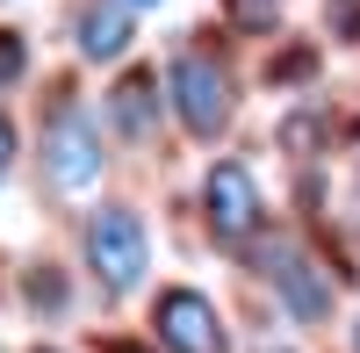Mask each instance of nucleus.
<instances>
[{"label": "nucleus", "instance_id": "f257e3e1", "mask_svg": "<svg viewBox=\"0 0 360 353\" xmlns=\"http://www.w3.org/2000/svg\"><path fill=\"white\" fill-rule=\"evenodd\" d=\"M44 173L58 195H86L101 181V144H94V115L79 101H58L44 123Z\"/></svg>", "mask_w": 360, "mask_h": 353}, {"label": "nucleus", "instance_id": "f03ea898", "mask_svg": "<svg viewBox=\"0 0 360 353\" xmlns=\"http://www.w3.org/2000/svg\"><path fill=\"white\" fill-rule=\"evenodd\" d=\"M166 86H173V108H180V123H188L195 137H217L231 123V72L209 51H180Z\"/></svg>", "mask_w": 360, "mask_h": 353}, {"label": "nucleus", "instance_id": "7ed1b4c3", "mask_svg": "<svg viewBox=\"0 0 360 353\" xmlns=\"http://www.w3.org/2000/svg\"><path fill=\"white\" fill-rule=\"evenodd\" d=\"M86 259H94V274L108 296H130V288L144 281V224L130 210H101L94 224H86Z\"/></svg>", "mask_w": 360, "mask_h": 353}, {"label": "nucleus", "instance_id": "20e7f679", "mask_svg": "<svg viewBox=\"0 0 360 353\" xmlns=\"http://www.w3.org/2000/svg\"><path fill=\"white\" fill-rule=\"evenodd\" d=\"M202 210H209V231L217 238H252L259 231V188H252V173L238 166V159H217L209 166V181H202Z\"/></svg>", "mask_w": 360, "mask_h": 353}, {"label": "nucleus", "instance_id": "39448f33", "mask_svg": "<svg viewBox=\"0 0 360 353\" xmlns=\"http://www.w3.org/2000/svg\"><path fill=\"white\" fill-rule=\"evenodd\" d=\"M159 339L173 353H231L209 296H195V288H166V296H159Z\"/></svg>", "mask_w": 360, "mask_h": 353}, {"label": "nucleus", "instance_id": "423d86ee", "mask_svg": "<svg viewBox=\"0 0 360 353\" xmlns=\"http://www.w3.org/2000/svg\"><path fill=\"white\" fill-rule=\"evenodd\" d=\"M259 267H266V281L281 288V303L303 317V325H324V317H332V281H324V274H317L295 245H266Z\"/></svg>", "mask_w": 360, "mask_h": 353}, {"label": "nucleus", "instance_id": "0eeeda50", "mask_svg": "<svg viewBox=\"0 0 360 353\" xmlns=\"http://www.w3.org/2000/svg\"><path fill=\"white\" fill-rule=\"evenodd\" d=\"M108 115H115L123 137H152L159 130V79L152 72H123L115 94H108Z\"/></svg>", "mask_w": 360, "mask_h": 353}, {"label": "nucleus", "instance_id": "6e6552de", "mask_svg": "<svg viewBox=\"0 0 360 353\" xmlns=\"http://www.w3.org/2000/svg\"><path fill=\"white\" fill-rule=\"evenodd\" d=\"M130 44V0H101V8L79 15V51L86 58H123Z\"/></svg>", "mask_w": 360, "mask_h": 353}, {"label": "nucleus", "instance_id": "1a4fd4ad", "mask_svg": "<svg viewBox=\"0 0 360 353\" xmlns=\"http://www.w3.org/2000/svg\"><path fill=\"white\" fill-rule=\"evenodd\" d=\"M22 65H29L22 37H15V29H0V86H15V79H22Z\"/></svg>", "mask_w": 360, "mask_h": 353}, {"label": "nucleus", "instance_id": "9d476101", "mask_svg": "<svg viewBox=\"0 0 360 353\" xmlns=\"http://www.w3.org/2000/svg\"><path fill=\"white\" fill-rule=\"evenodd\" d=\"M324 22H332L339 37H360V0H324Z\"/></svg>", "mask_w": 360, "mask_h": 353}, {"label": "nucleus", "instance_id": "9b49d317", "mask_svg": "<svg viewBox=\"0 0 360 353\" xmlns=\"http://www.w3.org/2000/svg\"><path fill=\"white\" fill-rule=\"evenodd\" d=\"M8 152H15V130L0 123V173H8Z\"/></svg>", "mask_w": 360, "mask_h": 353}, {"label": "nucleus", "instance_id": "f8f14e48", "mask_svg": "<svg viewBox=\"0 0 360 353\" xmlns=\"http://www.w3.org/2000/svg\"><path fill=\"white\" fill-rule=\"evenodd\" d=\"M115 353H144V346H115Z\"/></svg>", "mask_w": 360, "mask_h": 353}, {"label": "nucleus", "instance_id": "ddd939ff", "mask_svg": "<svg viewBox=\"0 0 360 353\" xmlns=\"http://www.w3.org/2000/svg\"><path fill=\"white\" fill-rule=\"evenodd\" d=\"M353 353H360V325H353Z\"/></svg>", "mask_w": 360, "mask_h": 353}, {"label": "nucleus", "instance_id": "4468645a", "mask_svg": "<svg viewBox=\"0 0 360 353\" xmlns=\"http://www.w3.org/2000/svg\"><path fill=\"white\" fill-rule=\"evenodd\" d=\"M130 8H152V0H130Z\"/></svg>", "mask_w": 360, "mask_h": 353}]
</instances>
